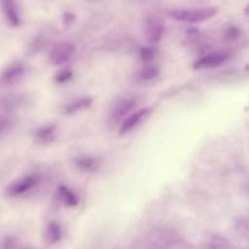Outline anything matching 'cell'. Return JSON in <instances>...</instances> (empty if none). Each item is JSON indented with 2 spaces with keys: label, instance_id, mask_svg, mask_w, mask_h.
<instances>
[{
  "label": "cell",
  "instance_id": "20",
  "mask_svg": "<svg viewBox=\"0 0 249 249\" xmlns=\"http://www.w3.org/2000/svg\"><path fill=\"white\" fill-rule=\"evenodd\" d=\"M72 76V72L69 70H65L58 72L55 79L58 83H63L70 79Z\"/></svg>",
  "mask_w": 249,
  "mask_h": 249
},
{
  "label": "cell",
  "instance_id": "18",
  "mask_svg": "<svg viewBox=\"0 0 249 249\" xmlns=\"http://www.w3.org/2000/svg\"><path fill=\"white\" fill-rule=\"evenodd\" d=\"M241 30L235 26L229 27L225 31L224 38L228 41H233L236 40L241 35Z\"/></svg>",
  "mask_w": 249,
  "mask_h": 249
},
{
  "label": "cell",
  "instance_id": "12",
  "mask_svg": "<svg viewBox=\"0 0 249 249\" xmlns=\"http://www.w3.org/2000/svg\"><path fill=\"white\" fill-rule=\"evenodd\" d=\"M61 237L59 225L55 222H51L47 225L44 233V241L48 245H53L58 242Z\"/></svg>",
  "mask_w": 249,
  "mask_h": 249
},
{
  "label": "cell",
  "instance_id": "17",
  "mask_svg": "<svg viewBox=\"0 0 249 249\" xmlns=\"http://www.w3.org/2000/svg\"><path fill=\"white\" fill-rule=\"evenodd\" d=\"M159 73L158 68L154 67L141 69L138 72L139 76L142 79L150 80L156 77Z\"/></svg>",
  "mask_w": 249,
  "mask_h": 249
},
{
  "label": "cell",
  "instance_id": "11",
  "mask_svg": "<svg viewBox=\"0 0 249 249\" xmlns=\"http://www.w3.org/2000/svg\"><path fill=\"white\" fill-rule=\"evenodd\" d=\"M56 197L59 198L66 206L69 207H75L78 203V198L76 195L64 185L58 186L56 192Z\"/></svg>",
  "mask_w": 249,
  "mask_h": 249
},
{
  "label": "cell",
  "instance_id": "6",
  "mask_svg": "<svg viewBox=\"0 0 249 249\" xmlns=\"http://www.w3.org/2000/svg\"><path fill=\"white\" fill-rule=\"evenodd\" d=\"M0 6L7 22L14 27L19 26L21 18L16 0H0Z\"/></svg>",
  "mask_w": 249,
  "mask_h": 249
},
{
  "label": "cell",
  "instance_id": "3",
  "mask_svg": "<svg viewBox=\"0 0 249 249\" xmlns=\"http://www.w3.org/2000/svg\"><path fill=\"white\" fill-rule=\"evenodd\" d=\"M26 69L21 63H15L9 66L2 73L1 83L5 86L15 85L19 83L24 78Z\"/></svg>",
  "mask_w": 249,
  "mask_h": 249
},
{
  "label": "cell",
  "instance_id": "14",
  "mask_svg": "<svg viewBox=\"0 0 249 249\" xmlns=\"http://www.w3.org/2000/svg\"><path fill=\"white\" fill-rule=\"evenodd\" d=\"M76 162L79 167L84 170L94 171L97 168V161L92 157H80L77 159Z\"/></svg>",
  "mask_w": 249,
  "mask_h": 249
},
{
  "label": "cell",
  "instance_id": "15",
  "mask_svg": "<svg viewBox=\"0 0 249 249\" xmlns=\"http://www.w3.org/2000/svg\"><path fill=\"white\" fill-rule=\"evenodd\" d=\"M20 98L15 95H9L3 98L0 104L6 109H11L17 107L20 103Z\"/></svg>",
  "mask_w": 249,
  "mask_h": 249
},
{
  "label": "cell",
  "instance_id": "9",
  "mask_svg": "<svg viewBox=\"0 0 249 249\" xmlns=\"http://www.w3.org/2000/svg\"><path fill=\"white\" fill-rule=\"evenodd\" d=\"M149 111V108L145 107L129 116L122 123L120 128V133L124 134L130 131L145 115L148 113Z\"/></svg>",
  "mask_w": 249,
  "mask_h": 249
},
{
  "label": "cell",
  "instance_id": "2",
  "mask_svg": "<svg viewBox=\"0 0 249 249\" xmlns=\"http://www.w3.org/2000/svg\"><path fill=\"white\" fill-rule=\"evenodd\" d=\"M164 31V24L160 18L152 16L148 17L145 24V36L147 41L154 44L161 39Z\"/></svg>",
  "mask_w": 249,
  "mask_h": 249
},
{
  "label": "cell",
  "instance_id": "1",
  "mask_svg": "<svg viewBox=\"0 0 249 249\" xmlns=\"http://www.w3.org/2000/svg\"><path fill=\"white\" fill-rule=\"evenodd\" d=\"M218 12L217 7H205L176 9L168 12L172 18L184 22L196 23L205 21L215 16Z\"/></svg>",
  "mask_w": 249,
  "mask_h": 249
},
{
  "label": "cell",
  "instance_id": "7",
  "mask_svg": "<svg viewBox=\"0 0 249 249\" xmlns=\"http://www.w3.org/2000/svg\"><path fill=\"white\" fill-rule=\"evenodd\" d=\"M226 57L225 54L221 53H210L196 61L193 68L195 70H201L215 68L223 64Z\"/></svg>",
  "mask_w": 249,
  "mask_h": 249
},
{
  "label": "cell",
  "instance_id": "21",
  "mask_svg": "<svg viewBox=\"0 0 249 249\" xmlns=\"http://www.w3.org/2000/svg\"><path fill=\"white\" fill-rule=\"evenodd\" d=\"M74 19V17L71 14L66 13L64 16V20L66 24H70Z\"/></svg>",
  "mask_w": 249,
  "mask_h": 249
},
{
  "label": "cell",
  "instance_id": "5",
  "mask_svg": "<svg viewBox=\"0 0 249 249\" xmlns=\"http://www.w3.org/2000/svg\"><path fill=\"white\" fill-rule=\"evenodd\" d=\"M73 51L74 47L71 43L68 42L59 43L52 49L49 55L50 60L54 65H60L71 57Z\"/></svg>",
  "mask_w": 249,
  "mask_h": 249
},
{
  "label": "cell",
  "instance_id": "13",
  "mask_svg": "<svg viewBox=\"0 0 249 249\" xmlns=\"http://www.w3.org/2000/svg\"><path fill=\"white\" fill-rule=\"evenodd\" d=\"M92 102V100L90 97H85L80 98L68 105L65 109V112L67 114H73L80 109L89 107Z\"/></svg>",
  "mask_w": 249,
  "mask_h": 249
},
{
  "label": "cell",
  "instance_id": "8",
  "mask_svg": "<svg viewBox=\"0 0 249 249\" xmlns=\"http://www.w3.org/2000/svg\"><path fill=\"white\" fill-rule=\"evenodd\" d=\"M55 126L53 124H47L40 127L35 134L36 142L41 145L51 143L55 139Z\"/></svg>",
  "mask_w": 249,
  "mask_h": 249
},
{
  "label": "cell",
  "instance_id": "19",
  "mask_svg": "<svg viewBox=\"0 0 249 249\" xmlns=\"http://www.w3.org/2000/svg\"><path fill=\"white\" fill-rule=\"evenodd\" d=\"M155 50L153 48L146 47L141 49L140 55L142 61L143 63H148L154 58Z\"/></svg>",
  "mask_w": 249,
  "mask_h": 249
},
{
  "label": "cell",
  "instance_id": "10",
  "mask_svg": "<svg viewBox=\"0 0 249 249\" xmlns=\"http://www.w3.org/2000/svg\"><path fill=\"white\" fill-rule=\"evenodd\" d=\"M135 101L131 99H127L121 101L112 111L111 118L115 122L121 121L135 107Z\"/></svg>",
  "mask_w": 249,
  "mask_h": 249
},
{
  "label": "cell",
  "instance_id": "16",
  "mask_svg": "<svg viewBox=\"0 0 249 249\" xmlns=\"http://www.w3.org/2000/svg\"><path fill=\"white\" fill-rule=\"evenodd\" d=\"M13 120L9 116L0 115V135L10 130L13 126Z\"/></svg>",
  "mask_w": 249,
  "mask_h": 249
},
{
  "label": "cell",
  "instance_id": "4",
  "mask_svg": "<svg viewBox=\"0 0 249 249\" xmlns=\"http://www.w3.org/2000/svg\"><path fill=\"white\" fill-rule=\"evenodd\" d=\"M35 176H25L9 184L5 190V194L14 196L22 194L32 188L36 183Z\"/></svg>",
  "mask_w": 249,
  "mask_h": 249
}]
</instances>
